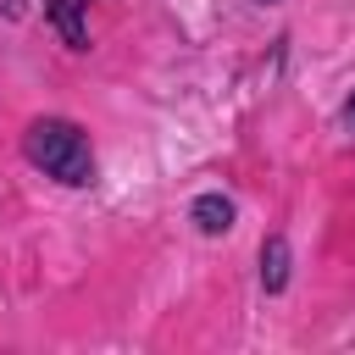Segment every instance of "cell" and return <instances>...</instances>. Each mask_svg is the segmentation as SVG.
Instances as JSON below:
<instances>
[{
    "mask_svg": "<svg viewBox=\"0 0 355 355\" xmlns=\"http://www.w3.org/2000/svg\"><path fill=\"white\" fill-rule=\"evenodd\" d=\"M194 222H200V233H227L233 227V200L227 194H200L194 200Z\"/></svg>",
    "mask_w": 355,
    "mask_h": 355,
    "instance_id": "3",
    "label": "cell"
},
{
    "mask_svg": "<svg viewBox=\"0 0 355 355\" xmlns=\"http://www.w3.org/2000/svg\"><path fill=\"white\" fill-rule=\"evenodd\" d=\"M261 283H266L272 294L288 283V244H283V239H266V244H261Z\"/></svg>",
    "mask_w": 355,
    "mask_h": 355,
    "instance_id": "4",
    "label": "cell"
},
{
    "mask_svg": "<svg viewBox=\"0 0 355 355\" xmlns=\"http://www.w3.org/2000/svg\"><path fill=\"white\" fill-rule=\"evenodd\" d=\"M0 17H28V0H0Z\"/></svg>",
    "mask_w": 355,
    "mask_h": 355,
    "instance_id": "5",
    "label": "cell"
},
{
    "mask_svg": "<svg viewBox=\"0 0 355 355\" xmlns=\"http://www.w3.org/2000/svg\"><path fill=\"white\" fill-rule=\"evenodd\" d=\"M344 128H349V133H355V100H349V105H344Z\"/></svg>",
    "mask_w": 355,
    "mask_h": 355,
    "instance_id": "6",
    "label": "cell"
},
{
    "mask_svg": "<svg viewBox=\"0 0 355 355\" xmlns=\"http://www.w3.org/2000/svg\"><path fill=\"white\" fill-rule=\"evenodd\" d=\"M44 11H50L55 33H61L72 50H89V28H83V11H89V0H50Z\"/></svg>",
    "mask_w": 355,
    "mask_h": 355,
    "instance_id": "2",
    "label": "cell"
},
{
    "mask_svg": "<svg viewBox=\"0 0 355 355\" xmlns=\"http://www.w3.org/2000/svg\"><path fill=\"white\" fill-rule=\"evenodd\" d=\"M22 155H28L44 178H55V183H72V189L94 183V150H89V133H83L78 122H67V116H39V122H28V133H22Z\"/></svg>",
    "mask_w": 355,
    "mask_h": 355,
    "instance_id": "1",
    "label": "cell"
}]
</instances>
